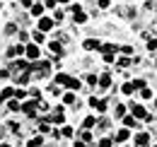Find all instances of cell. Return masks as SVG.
I'll return each mask as SVG.
<instances>
[{
	"instance_id": "20",
	"label": "cell",
	"mask_w": 157,
	"mask_h": 147,
	"mask_svg": "<svg viewBox=\"0 0 157 147\" xmlns=\"http://www.w3.org/2000/svg\"><path fill=\"white\" fill-rule=\"evenodd\" d=\"M123 123H126V128H136V126H138V121L133 118V116H126V118H123Z\"/></svg>"
},
{
	"instance_id": "2",
	"label": "cell",
	"mask_w": 157,
	"mask_h": 147,
	"mask_svg": "<svg viewBox=\"0 0 157 147\" xmlns=\"http://www.w3.org/2000/svg\"><path fill=\"white\" fill-rule=\"evenodd\" d=\"M36 27H39V32H44V34H46V32H51V29L56 27V22H53L51 17H44V15H41V17H39V24H36Z\"/></svg>"
},
{
	"instance_id": "16",
	"label": "cell",
	"mask_w": 157,
	"mask_h": 147,
	"mask_svg": "<svg viewBox=\"0 0 157 147\" xmlns=\"http://www.w3.org/2000/svg\"><path fill=\"white\" fill-rule=\"evenodd\" d=\"M94 126H97V118H94V116H87V118H85V130L94 128Z\"/></svg>"
},
{
	"instance_id": "31",
	"label": "cell",
	"mask_w": 157,
	"mask_h": 147,
	"mask_svg": "<svg viewBox=\"0 0 157 147\" xmlns=\"http://www.w3.org/2000/svg\"><path fill=\"white\" fill-rule=\"evenodd\" d=\"M118 65H121V68H126V65H131V60L123 55V58H118Z\"/></svg>"
},
{
	"instance_id": "30",
	"label": "cell",
	"mask_w": 157,
	"mask_h": 147,
	"mask_svg": "<svg viewBox=\"0 0 157 147\" xmlns=\"http://www.w3.org/2000/svg\"><path fill=\"white\" fill-rule=\"evenodd\" d=\"M99 147H111V140H109V138H101V140H99Z\"/></svg>"
},
{
	"instance_id": "34",
	"label": "cell",
	"mask_w": 157,
	"mask_h": 147,
	"mask_svg": "<svg viewBox=\"0 0 157 147\" xmlns=\"http://www.w3.org/2000/svg\"><path fill=\"white\" fill-rule=\"evenodd\" d=\"M104 63H114V55H111V53H104Z\"/></svg>"
},
{
	"instance_id": "37",
	"label": "cell",
	"mask_w": 157,
	"mask_h": 147,
	"mask_svg": "<svg viewBox=\"0 0 157 147\" xmlns=\"http://www.w3.org/2000/svg\"><path fill=\"white\" fill-rule=\"evenodd\" d=\"M99 7H101V10H106V7H109V0H99Z\"/></svg>"
},
{
	"instance_id": "15",
	"label": "cell",
	"mask_w": 157,
	"mask_h": 147,
	"mask_svg": "<svg viewBox=\"0 0 157 147\" xmlns=\"http://www.w3.org/2000/svg\"><path fill=\"white\" fill-rule=\"evenodd\" d=\"M147 113H145V109L143 106H133V118H145Z\"/></svg>"
},
{
	"instance_id": "14",
	"label": "cell",
	"mask_w": 157,
	"mask_h": 147,
	"mask_svg": "<svg viewBox=\"0 0 157 147\" xmlns=\"http://www.w3.org/2000/svg\"><path fill=\"white\" fill-rule=\"evenodd\" d=\"M68 80H70V77H68V75H65V73H58V75H56V77H53V82H56V85H65Z\"/></svg>"
},
{
	"instance_id": "42",
	"label": "cell",
	"mask_w": 157,
	"mask_h": 147,
	"mask_svg": "<svg viewBox=\"0 0 157 147\" xmlns=\"http://www.w3.org/2000/svg\"><path fill=\"white\" fill-rule=\"evenodd\" d=\"M0 147H12V145H7V142H2V145H0Z\"/></svg>"
},
{
	"instance_id": "1",
	"label": "cell",
	"mask_w": 157,
	"mask_h": 147,
	"mask_svg": "<svg viewBox=\"0 0 157 147\" xmlns=\"http://www.w3.org/2000/svg\"><path fill=\"white\" fill-rule=\"evenodd\" d=\"M70 12H73L75 24H85V22H87V15L82 12V7H80V5H70Z\"/></svg>"
},
{
	"instance_id": "13",
	"label": "cell",
	"mask_w": 157,
	"mask_h": 147,
	"mask_svg": "<svg viewBox=\"0 0 157 147\" xmlns=\"http://www.w3.org/2000/svg\"><path fill=\"white\" fill-rule=\"evenodd\" d=\"M41 145H44V138H41V135H36V138H32V140L27 142V147H41Z\"/></svg>"
},
{
	"instance_id": "41",
	"label": "cell",
	"mask_w": 157,
	"mask_h": 147,
	"mask_svg": "<svg viewBox=\"0 0 157 147\" xmlns=\"http://www.w3.org/2000/svg\"><path fill=\"white\" fill-rule=\"evenodd\" d=\"M56 2H60V5H65V2H70V0H56Z\"/></svg>"
},
{
	"instance_id": "9",
	"label": "cell",
	"mask_w": 157,
	"mask_h": 147,
	"mask_svg": "<svg viewBox=\"0 0 157 147\" xmlns=\"http://www.w3.org/2000/svg\"><path fill=\"white\" fill-rule=\"evenodd\" d=\"M147 142H150V135H147V133H140V135L136 138V145L138 147H147Z\"/></svg>"
},
{
	"instance_id": "17",
	"label": "cell",
	"mask_w": 157,
	"mask_h": 147,
	"mask_svg": "<svg viewBox=\"0 0 157 147\" xmlns=\"http://www.w3.org/2000/svg\"><path fill=\"white\" fill-rule=\"evenodd\" d=\"M32 15H34V17H41V15H44V5H39V2L32 5Z\"/></svg>"
},
{
	"instance_id": "33",
	"label": "cell",
	"mask_w": 157,
	"mask_h": 147,
	"mask_svg": "<svg viewBox=\"0 0 157 147\" xmlns=\"http://www.w3.org/2000/svg\"><path fill=\"white\" fill-rule=\"evenodd\" d=\"M5 32H7V34H15V32H17V27H15V24H7V27H5Z\"/></svg>"
},
{
	"instance_id": "3",
	"label": "cell",
	"mask_w": 157,
	"mask_h": 147,
	"mask_svg": "<svg viewBox=\"0 0 157 147\" xmlns=\"http://www.w3.org/2000/svg\"><path fill=\"white\" fill-rule=\"evenodd\" d=\"M24 53L29 60H39V46L36 43H29V46H24Z\"/></svg>"
},
{
	"instance_id": "10",
	"label": "cell",
	"mask_w": 157,
	"mask_h": 147,
	"mask_svg": "<svg viewBox=\"0 0 157 147\" xmlns=\"http://www.w3.org/2000/svg\"><path fill=\"white\" fill-rule=\"evenodd\" d=\"M97 85H99V87H104V89H106V87H109V85H111V75H99Z\"/></svg>"
},
{
	"instance_id": "4",
	"label": "cell",
	"mask_w": 157,
	"mask_h": 147,
	"mask_svg": "<svg viewBox=\"0 0 157 147\" xmlns=\"http://www.w3.org/2000/svg\"><path fill=\"white\" fill-rule=\"evenodd\" d=\"M90 106H92V109H97L99 113H104V111H106V106H109V104H106L104 99H97V96H92V99H90Z\"/></svg>"
},
{
	"instance_id": "11",
	"label": "cell",
	"mask_w": 157,
	"mask_h": 147,
	"mask_svg": "<svg viewBox=\"0 0 157 147\" xmlns=\"http://www.w3.org/2000/svg\"><path fill=\"white\" fill-rule=\"evenodd\" d=\"M48 48H51V53H56V55H63V46H60L58 41H51V43H48Z\"/></svg>"
},
{
	"instance_id": "5",
	"label": "cell",
	"mask_w": 157,
	"mask_h": 147,
	"mask_svg": "<svg viewBox=\"0 0 157 147\" xmlns=\"http://www.w3.org/2000/svg\"><path fill=\"white\" fill-rule=\"evenodd\" d=\"M99 46H101V43H99L97 39H87V41L82 43V48H85V51H99Z\"/></svg>"
},
{
	"instance_id": "22",
	"label": "cell",
	"mask_w": 157,
	"mask_h": 147,
	"mask_svg": "<svg viewBox=\"0 0 157 147\" xmlns=\"http://www.w3.org/2000/svg\"><path fill=\"white\" fill-rule=\"evenodd\" d=\"M7 109H10V111H20L22 106H20V101H17V99H15V96H12V101H10V104H7Z\"/></svg>"
},
{
	"instance_id": "45",
	"label": "cell",
	"mask_w": 157,
	"mask_h": 147,
	"mask_svg": "<svg viewBox=\"0 0 157 147\" xmlns=\"http://www.w3.org/2000/svg\"><path fill=\"white\" fill-rule=\"evenodd\" d=\"M155 147H157V145H155Z\"/></svg>"
},
{
	"instance_id": "25",
	"label": "cell",
	"mask_w": 157,
	"mask_h": 147,
	"mask_svg": "<svg viewBox=\"0 0 157 147\" xmlns=\"http://www.w3.org/2000/svg\"><path fill=\"white\" fill-rule=\"evenodd\" d=\"M60 135H63V138H73V128H70V126H65V128L60 130Z\"/></svg>"
},
{
	"instance_id": "27",
	"label": "cell",
	"mask_w": 157,
	"mask_h": 147,
	"mask_svg": "<svg viewBox=\"0 0 157 147\" xmlns=\"http://www.w3.org/2000/svg\"><path fill=\"white\" fill-rule=\"evenodd\" d=\"M97 75H87V85H92V87H94V85H97Z\"/></svg>"
},
{
	"instance_id": "44",
	"label": "cell",
	"mask_w": 157,
	"mask_h": 147,
	"mask_svg": "<svg viewBox=\"0 0 157 147\" xmlns=\"http://www.w3.org/2000/svg\"><path fill=\"white\" fill-rule=\"evenodd\" d=\"M155 106H157V101H155Z\"/></svg>"
},
{
	"instance_id": "39",
	"label": "cell",
	"mask_w": 157,
	"mask_h": 147,
	"mask_svg": "<svg viewBox=\"0 0 157 147\" xmlns=\"http://www.w3.org/2000/svg\"><path fill=\"white\" fill-rule=\"evenodd\" d=\"M46 7H56V0H46Z\"/></svg>"
},
{
	"instance_id": "26",
	"label": "cell",
	"mask_w": 157,
	"mask_h": 147,
	"mask_svg": "<svg viewBox=\"0 0 157 147\" xmlns=\"http://www.w3.org/2000/svg\"><path fill=\"white\" fill-rule=\"evenodd\" d=\"M82 142H92V133H90V130L82 133Z\"/></svg>"
},
{
	"instance_id": "40",
	"label": "cell",
	"mask_w": 157,
	"mask_h": 147,
	"mask_svg": "<svg viewBox=\"0 0 157 147\" xmlns=\"http://www.w3.org/2000/svg\"><path fill=\"white\" fill-rule=\"evenodd\" d=\"M73 147H85V142H75V145H73Z\"/></svg>"
},
{
	"instance_id": "8",
	"label": "cell",
	"mask_w": 157,
	"mask_h": 147,
	"mask_svg": "<svg viewBox=\"0 0 157 147\" xmlns=\"http://www.w3.org/2000/svg\"><path fill=\"white\" fill-rule=\"evenodd\" d=\"M65 87H68L70 92H78L80 87H82V82H80V80H75V77H70V80L65 82Z\"/></svg>"
},
{
	"instance_id": "6",
	"label": "cell",
	"mask_w": 157,
	"mask_h": 147,
	"mask_svg": "<svg viewBox=\"0 0 157 147\" xmlns=\"http://www.w3.org/2000/svg\"><path fill=\"white\" fill-rule=\"evenodd\" d=\"M22 53H24V46H22V43L10 46V48H7V58H15V55H22Z\"/></svg>"
},
{
	"instance_id": "36",
	"label": "cell",
	"mask_w": 157,
	"mask_h": 147,
	"mask_svg": "<svg viewBox=\"0 0 157 147\" xmlns=\"http://www.w3.org/2000/svg\"><path fill=\"white\" fill-rule=\"evenodd\" d=\"M29 94H32L34 99H41V92H39V89H32V92H29Z\"/></svg>"
},
{
	"instance_id": "21",
	"label": "cell",
	"mask_w": 157,
	"mask_h": 147,
	"mask_svg": "<svg viewBox=\"0 0 157 147\" xmlns=\"http://www.w3.org/2000/svg\"><path fill=\"white\" fill-rule=\"evenodd\" d=\"M2 96H5V99H12V96H15V87H5V89H2Z\"/></svg>"
},
{
	"instance_id": "23",
	"label": "cell",
	"mask_w": 157,
	"mask_h": 147,
	"mask_svg": "<svg viewBox=\"0 0 157 147\" xmlns=\"http://www.w3.org/2000/svg\"><path fill=\"white\" fill-rule=\"evenodd\" d=\"M121 92L123 94H133V82H126V85L121 87Z\"/></svg>"
},
{
	"instance_id": "19",
	"label": "cell",
	"mask_w": 157,
	"mask_h": 147,
	"mask_svg": "<svg viewBox=\"0 0 157 147\" xmlns=\"http://www.w3.org/2000/svg\"><path fill=\"white\" fill-rule=\"evenodd\" d=\"M63 104H75V106H78V101H75V94H73V92H68L65 96H63Z\"/></svg>"
},
{
	"instance_id": "38",
	"label": "cell",
	"mask_w": 157,
	"mask_h": 147,
	"mask_svg": "<svg viewBox=\"0 0 157 147\" xmlns=\"http://www.w3.org/2000/svg\"><path fill=\"white\" fill-rule=\"evenodd\" d=\"M22 5H24V7H32V5H34V2H32V0H20Z\"/></svg>"
},
{
	"instance_id": "12",
	"label": "cell",
	"mask_w": 157,
	"mask_h": 147,
	"mask_svg": "<svg viewBox=\"0 0 157 147\" xmlns=\"http://www.w3.org/2000/svg\"><path fill=\"white\" fill-rule=\"evenodd\" d=\"M128 138H131V133H128V128H123V130H118V133H116V140H118V142H126Z\"/></svg>"
},
{
	"instance_id": "18",
	"label": "cell",
	"mask_w": 157,
	"mask_h": 147,
	"mask_svg": "<svg viewBox=\"0 0 157 147\" xmlns=\"http://www.w3.org/2000/svg\"><path fill=\"white\" fill-rule=\"evenodd\" d=\"M32 36H34V41H36V43H44V41H46L44 32H39V29H34V34H32Z\"/></svg>"
},
{
	"instance_id": "7",
	"label": "cell",
	"mask_w": 157,
	"mask_h": 147,
	"mask_svg": "<svg viewBox=\"0 0 157 147\" xmlns=\"http://www.w3.org/2000/svg\"><path fill=\"white\" fill-rule=\"evenodd\" d=\"M22 111H24L27 116H34V113H36V99H34V101H27V104L22 106Z\"/></svg>"
},
{
	"instance_id": "35",
	"label": "cell",
	"mask_w": 157,
	"mask_h": 147,
	"mask_svg": "<svg viewBox=\"0 0 157 147\" xmlns=\"http://www.w3.org/2000/svg\"><path fill=\"white\" fill-rule=\"evenodd\" d=\"M150 96H152V92H150V89H145V87H143V99H150Z\"/></svg>"
},
{
	"instance_id": "43",
	"label": "cell",
	"mask_w": 157,
	"mask_h": 147,
	"mask_svg": "<svg viewBox=\"0 0 157 147\" xmlns=\"http://www.w3.org/2000/svg\"><path fill=\"white\" fill-rule=\"evenodd\" d=\"M2 101H5V96H2V94H0V104H2Z\"/></svg>"
},
{
	"instance_id": "28",
	"label": "cell",
	"mask_w": 157,
	"mask_h": 147,
	"mask_svg": "<svg viewBox=\"0 0 157 147\" xmlns=\"http://www.w3.org/2000/svg\"><path fill=\"white\" fill-rule=\"evenodd\" d=\"M143 87H145L143 80H133V89H143Z\"/></svg>"
},
{
	"instance_id": "24",
	"label": "cell",
	"mask_w": 157,
	"mask_h": 147,
	"mask_svg": "<svg viewBox=\"0 0 157 147\" xmlns=\"http://www.w3.org/2000/svg\"><path fill=\"white\" fill-rule=\"evenodd\" d=\"M56 126H60V123H65V118H63V113H53V118H51Z\"/></svg>"
},
{
	"instance_id": "32",
	"label": "cell",
	"mask_w": 157,
	"mask_h": 147,
	"mask_svg": "<svg viewBox=\"0 0 157 147\" xmlns=\"http://www.w3.org/2000/svg\"><path fill=\"white\" fill-rule=\"evenodd\" d=\"M24 96H27L24 89H15V99H24Z\"/></svg>"
},
{
	"instance_id": "29",
	"label": "cell",
	"mask_w": 157,
	"mask_h": 147,
	"mask_svg": "<svg viewBox=\"0 0 157 147\" xmlns=\"http://www.w3.org/2000/svg\"><path fill=\"white\" fill-rule=\"evenodd\" d=\"M147 48H150V51H157V39H150V41H147Z\"/></svg>"
}]
</instances>
